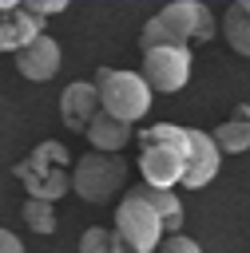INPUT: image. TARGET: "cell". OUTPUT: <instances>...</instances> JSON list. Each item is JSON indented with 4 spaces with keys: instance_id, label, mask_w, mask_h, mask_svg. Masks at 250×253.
Instances as JSON below:
<instances>
[{
    "instance_id": "cell-13",
    "label": "cell",
    "mask_w": 250,
    "mask_h": 253,
    "mask_svg": "<svg viewBox=\"0 0 250 253\" xmlns=\"http://www.w3.org/2000/svg\"><path fill=\"white\" fill-rule=\"evenodd\" d=\"M127 194H135V198H143L159 217H163V229L167 233H179L183 229V202H179V194L175 190H151V186H127Z\"/></svg>"
},
{
    "instance_id": "cell-20",
    "label": "cell",
    "mask_w": 250,
    "mask_h": 253,
    "mask_svg": "<svg viewBox=\"0 0 250 253\" xmlns=\"http://www.w3.org/2000/svg\"><path fill=\"white\" fill-rule=\"evenodd\" d=\"M0 253H24V241L12 229H0Z\"/></svg>"
},
{
    "instance_id": "cell-16",
    "label": "cell",
    "mask_w": 250,
    "mask_h": 253,
    "mask_svg": "<svg viewBox=\"0 0 250 253\" xmlns=\"http://www.w3.org/2000/svg\"><path fill=\"white\" fill-rule=\"evenodd\" d=\"M79 253H131V249L123 245V237H119L115 229L91 225V229H83V237H79Z\"/></svg>"
},
{
    "instance_id": "cell-14",
    "label": "cell",
    "mask_w": 250,
    "mask_h": 253,
    "mask_svg": "<svg viewBox=\"0 0 250 253\" xmlns=\"http://www.w3.org/2000/svg\"><path fill=\"white\" fill-rule=\"evenodd\" d=\"M210 138H214V146L226 150V154H242V150H250V107H246V103L234 107V115H230Z\"/></svg>"
},
{
    "instance_id": "cell-10",
    "label": "cell",
    "mask_w": 250,
    "mask_h": 253,
    "mask_svg": "<svg viewBox=\"0 0 250 253\" xmlns=\"http://www.w3.org/2000/svg\"><path fill=\"white\" fill-rule=\"evenodd\" d=\"M222 166V150L214 146V138L206 130H194V150H190V162H187V174H183V186L187 190H202L214 182Z\"/></svg>"
},
{
    "instance_id": "cell-2",
    "label": "cell",
    "mask_w": 250,
    "mask_h": 253,
    "mask_svg": "<svg viewBox=\"0 0 250 253\" xmlns=\"http://www.w3.org/2000/svg\"><path fill=\"white\" fill-rule=\"evenodd\" d=\"M111 229L123 237V245H127L131 253H155V249L163 245V237H167L163 217H159L143 198H135V194H127V198L115 206V225H111Z\"/></svg>"
},
{
    "instance_id": "cell-18",
    "label": "cell",
    "mask_w": 250,
    "mask_h": 253,
    "mask_svg": "<svg viewBox=\"0 0 250 253\" xmlns=\"http://www.w3.org/2000/svg\"><path fill=\"white\" fill-rule=\"evenodd\" d=\"M155 253H202V245L194 237H187V233H167Z\"/></svg>"
},
{
    "instance_id": "cell-15",
    "label": "cell",
    "mask_w": 250,
    "mask_h": 253,
    "mask_svg": "<svg viewBox=\"0 0 250 253\" xmlns=\"http://www.w3.org/2000/svg\"><path fill=\"white\" fill-rule=\"evenodd\" d=\"M222 36H226V43H230L238 55L250 59V12H246L242 0L222 12Z\"/></svg>"
},
{
    "instance_id": "cell-12",
    "label": "cell",
    "mask_w": 250,
    "mask_h": 253,
    "mask_svg": "<svg viewBox=\"0 0 250 253\" xmlns=\"http://www.w3.org/2000/svg\"><path fill=\"white\" fill-rule=\"evenodd\" d=\"M83 138L91 142V150H99V154H115V150H123V146L135 138V126H131V123L111 119L107 111H99V115L91 119V126H87V134H83Z\"/></svg>"
},
{
    "instance_id": "cell-5",
    "label": "cell",
    "mask_w": 250,
    "mask_h": 253,
    "mask_svg": "<svg viewBox=\"0 0 250 253\" xmlns=\"http://www.w3.org/2000/svg\"><path fill=\"white\" fill-rule=\"evenodd\" d=\"M159 24L167 28L171 43H179V47L214 40V16H210L206 4H198V0H175V4H167V8L159 12Z\"/></svg>"
},
{
    "instance_id": "cell-1",
    "label": "cell",
    "mask_w": 250,
    "mask_h": 253,
    "mask_svg": "<svg viewBox=\"0 0 250 253\" xmlns=\"http://www.w3.org/2000/svg\"><path fill=\"white\" fill-rule=\"evenodd\" d=\"M95 91H99V107L119 119V123H139L151 111L155 91L147 87V79L139 71H115V67H99L95 71Z\"/></svg>"
},
{
    "instance_id": "cell-11",
    "label": "cell",
    "mask_w": 250,
    "mask_h": 253,
    "mask_svg": "<svg viewBox=\"0 0 250 253\" xmlns=\"http://www.w3.org/2000/svg\"><path fill=\"white\" fill-rule=\"evenodd\" d=\"M40 24H44V20H36L24 4H16V8L0 20V51L20 55L32 40H40V36H44V32H40Z\"/></svg>"
},
{
    "instance_id": "cell-6",
    "label": "cell",
    "mask_w": 250,
    "mask_h": 253,
    "mask_svg": "<svg viewBox=\"0 0 250 253\" xmlns=\"http://www.w3.org/2000/svg\"><path fill=\"white\" fill-rule=\"evenodd\" d=\"M139 174H143V186H151V190H175V186H183L187 158L163 142H147L139 150Z\"/></svg>"
},
{
    "instance_id": "cell-21",
    "label": "cell",
    "mask_w": 250,
    "mask_h": 253,
    "mask_svg": "<svg viewBox=\"0 0 250 253\" xmlns=\"http://www.w3.org/2000/svg\"><path fill=\"white\" fill-rule=\"evenodd\" d=\"M242 4H246V12H250V0H242Z\"/></svg>"
},
{
    "instance_id": "cell-17",
    "label": "cell",
    "mask_w": 250,
    "mask_h": 253,
    "mask_svg": "<svg viewBox=\"0 0 250 253\" xmlns=\"http://www.w3.org/2000/svg\"><path fill=\"white\" fill-rule=\"evenodd\" d=\"M20 217H24V225H28L32 233H56V210H52V202L28 198L24 210H20Z\"/></svg>"
},
{
    "instance_id": "cell-8",
    "label": "cell",
    "mask_w": 250,
    "mask_h": 253,
    "mask_svg": "<svg viewBox=\"0 0 250 253\" xmlns=\"http://www.w3.org/2000/svg\"><path fill=\"white\" fill-rule=\"evenodd\" d=\"M99 111H103V107H99V91H95V83L75 79V83L63 87V95H60V119H63L67 130L87 134V126H91V119H95Z\"/></svg>"
},
{
    "instance_id": "cell-19",
    "label": "cell",
    "mask_w": 250,
    "mask_h": 253,
    "mask_svg": "<svg viewBox=\"0 0 250 253\" xmlns=\"http://www.w3.org/2000/svg\"><path fill=\"white\" fill-rule=\"evenodd\" d=\"M36 20H44V16H52V12H67V0H28L24 4Z\"/></svg>"
},
{
    "instance_id": "cell-7",
    "label": "cell",
    "mask_w": 250,
    "mask_h": 253,
    "mask_svg": "<svg viewBox=\"0 0 250 253\" xmlns=\"http://www.w3.org/2000/svg\"><path fill=\"white\" fill-rule=\"evenodd\" d=\"M16 174L24 178L28 198H40V202H56V198H63L71 190V174H63V166H52L40 150H32V158L20 162Z\"/></svg>"
},
{
    "instance_id": "cell-9",
    "label": "cell",
    "mask_w": 250,
    "mask_h": 253,
    "mask_svg": "<svg viewBox=\"0 0 250 253\" xmlns=\"http://www.w3.org/2000/svg\"><path fill=\"white\" fill-rule=\"evenodd\" d=\"M16 71H20L24 79H32V83L52 79V75L60 71V43H56L52 36L32 40V43H28V47L16 55Z\"/></svg>"
},
{
    "instance_id": "cell-3",
    "label": "cell",
    "mask_w": 250,
    "mask_h": 253,
    "mask_svg": "<svg viewBox=\"0 0 250 253\" xmlns=\"http://www.w3.org/2000/svg\"><path fill=\"white\" fill-rule=\"evenodd\" d=\"M127 182V166L115 158V154H83L71 170V190L83 198V202H107L115 190H123Z\"/></svg>"
},
{
    "instance_id": "cell-4",
    "label": "cell",
    "mask_w": 250,
    "mask_h": 253,
    "mask_svg": "<svg viewBox=\"0 0 250 253\" xmlns=\"http://www.w3.org/2000/svg\"><path fill=\"white\" fill-rule=\"evenodd\" d=\"M151 91L159 95H175L187 87L190 79V47H179V43H167V47H155V51H143V71Z\"/></svg>"
}]
</instances>
